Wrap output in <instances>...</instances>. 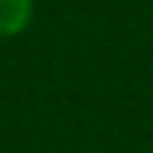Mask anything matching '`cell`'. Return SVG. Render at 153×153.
Masks as SVG:
<instances>
[{"label": "cell", "instance_id": "6da1fadb", "mask_svg": "<svg viewBox=\"0 0 153 153\" xmlns=\"http://www.w3.org/2000/svg\"><path fill=\"white\" fill-rule=\"evenodd\" d=\"M33 16V0H0V36H16Z\"/></svg>", "mask_w": 153, "mask_h": 153}]
</instances>
